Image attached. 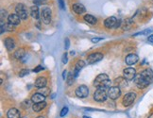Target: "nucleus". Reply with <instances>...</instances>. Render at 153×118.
Segmentation results:
<instances>
[{"mask_svg": "<svg viewBox=\"0 0 153 118\" xmlns=\"http://www.w3.org/2000/svg\"><path fill=\"white\" fill-rule=\"evenodd\" d=\"M25 55H26V52L23 48H19V49H17L15 51V53H14V57H15L17 60L23 59L24 57H25Z\"/></svg>", "mask_w": 153, "mask_h": 118, "instance_id": "23", "label": "nucleus"}, {"mask_svg": "<svg viewBox=\"0 0 153 118\" xmlns=\"http://www.w3.org/2000/svg\"><path fill=\"white\" fill-rule=\"evenodd\" d=\"M62 62L64 64H66L67 62H68V58H67V54L64 53V55H62Z\"/></svg>", "mask_w": 153, "mask_h": 118, "instance_id": "34", "label": "nucleus"}, {"mask_svg": "<svg viewBox=\"0 0 153 118\" xmlns=\"http://www.w3.org/2000/svg\"><path fill=\"white\" fill-rule=\"evenodd\" d=\"M8 21H9V23L11 24L13 26H18L20 24L21 18L19 17V15H18V14L13 13V14L9 15V16H8Z\"/></svg>", "mask_w": 153, "mask_h": 118, "instance_id": "14", "label": "nucleus"}, {"mask_svg": "<svg viewBox=\"0 0 153 118\" xmlns=\"http://www.w3.org/2000/svg\"><path fill=\"white\" fill-rule=\"evenodd\" d=\"M15 11H16V14L19 15V17L22 20H26V18H28V8L26 7L25 4H22V3L17 4V6L15 7Z\"/></svg>", "mask_w": 153, "mask_h": 118, "instance_id": "3", "label": "nucleus"}, {"mask_svg": "<svg viewBox=\"0 0 153 118\" xmlns=\"http://www.w3.org/2000/svg\"><path fill=\"white\" fill-rule=\"evenodd\" d=\"M34 5L39 6V5H44L46 3V0H33Z\"/></svg>", "mask_w": 153, "mask_h": 118, "instance_id": "30", "label": "nucleus"}, {"mask_svg": "<svg viewBox=\"0 0 153 118\" xmlns=\"http://www.w3.org/2000/svg\"><path fill=\"white\" fill-rule=\"evenodd\" d=\"M107 93H108V96H109L111 99L115 100V99L119 98L120 95H121V90H120V88L117 86L110 87Z\"/></svg>", "mask_w": 153, "mask_h": 118, "instance_id": "6", "label": "nucleus"}, {"mask_svg": "<svg viewBox=\"0 0 153 118\" xmlns=\"http://www.w3.org/2000/svg\"><path fill=\"white\" fill-rule=\"evenodd\" d=\"M118 19L115 16H111L108 17L104 22V26L106 27L107 29H115L116 25H117Z\"/></svg>", "mask_w": 153, "mask_h": 118, "instance_id": "11", "label": "nucleus"}, {"mask_svg": "<svg viewBox=\"0 0 153 118\" xmlns=\"http://www.w3.org/2000/svg\"><path fill=\"white\" fill-rule=\"evenodd\" d=\"M148 42H150V43H153V34L150 35V36L148 37Z\"/></svg>", "mask_w": 153, "mask_h": 118, "instance_id": "40", "label": "nucleus"}, {"mask_svg": "<svg viewBox=\"0 0 153 118\" xmlns=\"http://www.w3.org/2000/svg\"><path fill=\"white\" fill-rule=\"evenodd\" d=\"M39 93H43L44 95H48V93H49V89L48 88H46V87H44V88H42L40 89V92Z\"/></svg>", "mask_w": 153, "mask_h": 118, "instance_id": "28", "label": "nucleus"}, {"mask_svg": "<svg viewBox=\"0 0 153 118\" xmlns=\"http://www.w3.org/2000/svg\"><path fill=\"white\" fill-rule=\"evenodd\" d=\"M102 59H103V54L98 53V52L92 53V54H90L88 56V58H87V62H88L89 64H94L95 62H98Z\"/></svg>", "mask_w": 153, "mask_h": 118, "instance_id": "9", "label": "nucleus"}, {"mask_svg": "<svg viewBox=\"0 0 153 118\" xmlns=\"http://www.w3.org/2000/svg\"><path fill=\"white\" fill-rule=\"evenodd\" d=\"M72 9H73V11L77 14H83L86 11L84 5L80 4V3H75L73 5V7H72Z\"/></svg>", "mask_w": 153, "mask_h": 118, "instance_id": "15", "label": "nucleus"}, {"mask_svg": "<svg viewBox=\"0 0 153 118\" xmlns=\"http://www.w3.org/2000/svg\"><path fill=\"white\" fill-rule=\"evenodd\" d=\"M6 16H7V11L4 10H1V22H3L4 17H6Z\"/></svg>", "mask_w": 153, "mask_h": 118, "instance_id": "36", "label": "nucleus"}, {"mask_svg": "<svg viewBox=\"0 0 153 118\" xmlns=\"http://www.w3.org/2000/svg\"><path fill=\"white\" fill-rule=\"evenodd\" d=\"M47 84V80L46 78L44 77H39L36 78L35 80V86L37 87L39 89H42V88H44Z\"/></svg>", "mask_w": 153, "mask_h": 118, "instance_id": "16", "label": "nucleus"}, {"mask_svg": "<svg viewBox=\"0 0 153 118\" xmlns=\"http://www.w3.org/2000/svg\"><path fill=\"white\" fill-rule=\"evenodd\" d=\"M46 107V102H40V103H34V105L32 106V110H33L35 113H39V111H43L44 108Z\"/></svg>", "mask_w": 153, "mask_h": 118, "instance_id": "21", "label": "nucleus"}, {"mask_svg": "<svg viewBox=\"0 0 153 118\" xmlns=\"http://www.w3.org/2000/svg\"><path fill=\"white\" fill-rule=\"evenodd\" d=\"M46 95H44L43 93H35L32 95L31 96V101L33 103H40V102H44L46 101Z\"/></svg>", "mask_w": 153, "mask_h": 118, "instance_id": "13", "label": "nucleus"}, {"mask_svg": "<svg viewBox=\"0 0 153 118\" xmlns=\"http://www.w3.org/2000/svg\"><path fill=\"white\" fill-rule=\"evenodd\" d=\"M123 76H124V78L127 80H132L137 76L136 70L132 67H128V68L124 69V71H123Z\"/></svg>", "mask_w": 153, "mask_h": 118, "instance_id": "8", "label": "nucleus"}, {"mask_svg": "<svg viewBox=\"0 0 153 118\" xmlns=\"http://www.w3.org/2000/svg\"><path fill=\"white\" fill-rule=\"evenodd\" d=\"M22 106H23V107L25 108V109L28 108L29 106H30V100H28H28H25V101H24L23 103H22Z\"/></svg>", "mask_w": 153, "mask_h": 118, "instance_id": "33", "label": "nucleus"}, {"mask_svg": "<svg viewBox=\"0 0 153 118\" xmlns=\"http://www.w3.org/2000/svg\"><path fill=\"white\" fill-rule=\"evenodd\" d=\"M148 118H153V113H151V114H150V115H149V116H148Z\"/></svg>", "mask_w": 153, "mask_h": 118, "instance_id": "41", "label": "nucleus"}, {"mask_svg": "<svg viewBox=\"0 0 153 118\" xmlns=\"http://www.w3.org/2000/svg\"><path fill=\"white\" fill-rule=\"evenodd\" d=\"M139 60V58H138V56L136 54H128V55L126 57L125 59V62L127 63L128 65H133L135 64V63Z\"/></svg>", "mask_w": 153, "mask_h": 118, "instance_id": "12", "label": "nucleus"}, {"mask_svg": "<svg viewBox=\"0 0 153 118\" xmlns=\"http://www.w3.org/2000/svg\"><path fill=\"white\" fill-rule=\"evenodd\" d=\"M84 20L86 21L87 23L91 24V25H95V24H97V18L94 17V16H93V15H91V14H86V15H84Z\"/></svg>", "mask_w": 153, "mask_h": 118, "instance_id": "22", "label": "nucleus"}, {"mask_svg": "<svg viewBox=\"0 0 153 118\" xmlns=\"http://www.w3.org/2000/svg\"><path fill=\"white\" fill-rule=\"evenodd\" d=\"M7 116H8V118H21V113L17 109L13 108L8 111Z\"/></svg>", "mask_w": 153, "mask_h": 118, "instance_id": "17", "label": "nucleus"}, {"mask_svg": "<svg viewBox=\"0 0 153 118\" xmlns=\"http://www.w3.org/2000/svg\"><path fill=\"white\" fill-rule=\"evenodd\" d=\"M101 40H102V38H93L91 41H92V43L95 44V43H97V42H99Z\"/></svg>", "mask_w": 153, "mask_h": 118, "instance_id": "38", "label": "nucleus"}, {"mask_svg": "<svg viewBox=\"0 0 153 118\" xmlns=\"http://www.w3.org/2000/svg\"><path fill=\"white\" fill-rule=\"evenodd\" d=\"M43 66H41V65H38L37 67L36 68H34V70H33V72H35V73H37V72H39V71H42L43 70Z\"/></svg>", "mask_w": 153, "mask_h": 118, "instance_id": "37", "label": "nucleus"}, {"mask_svg": "<svg viewBox=\"0 0 153 118\" xmlns=\"http://www.w3.org/2000/svg\"><path fill=\"white\" fill-rule=\"evenodd\" d=\"M67 113H68V108L67 107H64V108H62V110L61 111L60 115H61V117H64L67 114Z\"/></svg>", "mask_w": 153, "mask_h": 118, "instance_id": "29", "label": "nucleus"}, {"mask_svg": "<svg viewBox=\"0 0 153 118\" xmlns=\"http://www.w3.org/2000/svg\"><path fill=\"white\" fill-rule=\"evenodd\" d=\"M66 75H67V71L64 70V72H62V78L65 80V78H66Z\"/></svg>", "mask_w": 153, "mask_h": 118, "instance_id": "39", "label": "nucleus"}, {"mask_svg": "<svg viewBox=\"0 0 153 118\" xmlns=\"http://www.w3.org/2000/svg\"><path fill=\"white\" fill-rule=\"evenodd\" d=\"M30 15L32 16V18H34V19L38 20L41 18V13L40 11H39V8L38 6H32V7L30 8Z\"/></svg>", "mask_w": 153, "mask_h": 118, "instance_id": "20", "label": "nucleus"}, {"mask_svg": "<svg viewBox=\"0 0 153 118\" xmlns=\"http://www.w3.org/2000/svg\"><path fill=\"white\" fill-rule=\"evenodd\" d=\"M151 30L150 29H146V30H144V31H141V32H138L136 34H134V36H138V35H146V34H148Z\"/></svg>", "mask_w": 153, "mask_h": 118, "instance_id": "31", "label": "nucleus"}, {"mask_svg": "<svg viewBox=\"0 0 153 118\" xmlns=\"http://www.w3.org/2000/svg\"><path fill=\"white\" fill-rule=\"evenodd\" d=\"M28 73H29V71L28 70V69H22V70L19 72V77L23 78V77H25V76L28 75Z\"/></svg>", "mask_w": 153, "mask_h": 118, "instance_id": "27", "label": "nucleus"}, {"mask_svg": "<svg viewBox=\"0 0 153 118\" xmlns=\"http://www.w3.org/2000/svg\"><path fill=\"white\" fill-rule=\"evenodd\" d=\"M94 85L98 89H106L109 88L111 85V80L109 77L106 74H100L98 75L94 81Z\"/></svg>", "mask_w": 153, "mask_h": 118, "instance_id": "2", "label": "nucleus"}, {"mask_svg": "<svg viewBox=\"0 0 153 118\" xmlns=\"http://www.w3.org/2000/svg\"><path fill=\"white\" fill-rule=\"evenodd\" d=\"M108 97V93L104 89H97L94 93V99L97 102H104Z\"/></svg>", "mask_w": 153, "mask_h": 118, "instance_id": "7", "label": "nucleus"}, {"mask_svg": "<svg viewBox=\"0 0 153 118\" xmlns=\"http://www.w3.org/2000/svg\"><path fill=\"white\" fill-rule=\"evenodd\" d=\"M24 118H26V117H24Z\"/></svg>", "mask_w": 153, "mask_h": 118, "instance_id": "44", "label": "nucleus"}, {"mask_svg": "<svg viewBox=\"0 0 153 118\" xmlns=\"http://www.w3.org/2000/svg\"><path fill=\"white\" fill-rule=\"evenodd\" d=\"M37 118H46V117H44V116H38Z\"/></svg>", "mask_w": 153, "mask_h": 118, "instance_id": "42", "label": "nucleus"}, {"mask_svg": "<svg viewBox=\"0 0 153 118\" xmlns=\"http://www.w3.org/2000/svg\"><path fill=\"white\" fill-rule=\"evenodd\" d=\"M89 95L88 87L85 85H80L76 89V95L79 98H85Z\"/></svg>", "mask_w": 153, "mask_h": 118, "instance_id": "10", "label": "nucleus"}, {"mask_svg": "<svg viewBox=\"0 0 153 118\" xmlns=\"http://www.w3.org/2000/svg\"><path fill=\"white\" fill-rule=\"evenodd\" d=\"M4 44L9 51H11L15 46V43H14V40L13 38H6L4 40Z\"/></svg>", "mask_w": 153, "mask_h": 118, "instance_id": "19", "label": "nucleus"}, {"mask_svg": "<svg viewBox=\"0 0 153 118\" xmlns=\"http://www.w3.org/2000/svg\"><path fill=\"white\" fill-rule=\"evenodd\" d=\"M58 4L62 10H65V4H64V0H58Z\"/></svg>", "mask_w": 153, "mask_h": 118, "instance_id": "32", "label": "nucleus"}, {"mask_svg": "<svg viewBox=\"0 0 153 118\" xmlns=\"http://www.w3.org/2000/svg\"><path fill=\"white\" fill-rule=\"evenodd\" d=\"M75 78H76V77H75V76H74L73 72H72V73H69V74H68L67 78H66V82H67L68 85H72V84L74 83Z\"/></svg>", "mask_w": 153, "mask_h": 118, "instance_id": "26", "label": "nucleus"}, {"mask_svg": "<svg viewBox=\"0 0 153 118\" xmlns=\"http://www.w3.org/2000/svg\"><path fill=\"white\" fill-rule=\"evenodd\" d=\"M84 66H85V62H83V60H77V63H76V66H75V70L73 72V74H74L75 77L77 78V76H79V72L81 70V69L84 67Z\"/></svg>", "mask_w": 153, "mask_h": 118, "instance_id": "18", "label": "nucleus"}, {"mask_svg": "<svg viewBox=\"0 0 153 118\" xmlns=\"http://www.w3.org/2000/svg\"><path fill=\"white\" fill-rule=\"evenodd\" d=\"M115 82L118 84L119 86H127V80L125 78H118L115 80Z\"/></svg>", "mask_w": 153, "mask_h": 118, "instance_id": "25", "label": "nucleus"}, {"mask_svg": "<svg viewBox=\"0 0 153 118\" xmlns=\"http://www.w3.org/2000/svg\"><path fill=\"white\" fill-rule=\"evenodd\" d=\"M131 25H132V21H131L130 19H127L122 23V28L124 30H128L130 29Z\"/></svg>", "mask_w": 153, "mask_h": 118, "instance_id": "24", "label": "nucleus"}, {"mask_svg": "<svg viewBox=\"0 0 153 118\" xmlns=\"http://www.w3.org/2000/svg\"><path fill=\"white\" fill-rule=\"evenodd\" d=\"M135 99H136V93L133 92H130V93H126L124 95L122 103L125 107H128V106H130L134 101H135Z\"/></svg>", "mask_w": 153, "mask_h": 118, "instance_id": "5", "label": "nucleus"}, {"mask_svg": "<svg viewBox=\"0 0 153 118\" xmlns=\"http://www.w3.org/2000/svg\"><path fill=\"white\" fill-rule=\"evenodd\" d=\"M51 15H52V13H51V10L48 7H44L43 10H42L41 13V19L42 22L44 23L46 25H48L51 22Z\"/></svg>", "mask_w": 153, "mask_h": 118, "instance_id": "4", "label": "nucleus"}, {"mask_svg": "<svg viewBox=\"0 0 153 118\" xmlns=\"http://www.w3.org/2000/svg\"><path fill=\"white\" fill-rule=\"evenodd\" d=\"M69 45H70V41H69L68 38H65V40H64V47H65V50L68 49Z\"/></svg>", "mask_w": 153, "mask_h": 118, "instance_id": "35", "label": "nucleus"}, {"mask_svg": "<svg viewBox=\"0 0 153 118\" xmlns=\"http://www.w3.org/2000/svg\"><path fill=\"white\" fill-rule=\"evenodd\" d=\"M83 118H90L89 116H83Z\"/></svg>", "mask_w": 153, "mask_h": 118, "instance_id": "43", "label": "nucleus"}, {"mask_svg": "<svg viewBox=\"0 0 153 118\" xmlns=\"http://www.w3.org/2000/svg\"><path fill=\"white\" fill-rule=\"evenodd\" d=\"M134 82L138 88L144 89L148 87L149 84L153 82V71L151 69L146 68L141 72V74L137 75L134 78Z\"/></svg>", "mask_w": 153, "mask_h": 118, "instance_id": "1", "label": "nucleus"}]
</instances>
